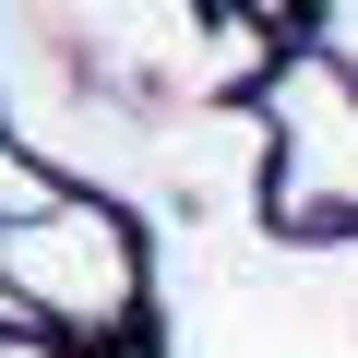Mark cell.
Returning a JSON list of instances; mask_svg holds the SVG:
<instances>
[{
  "mask_svg": "<svg viewBox=\"0 0 358 358\" xmlns=\"http://www.w3.org/2000/svg\"><path fill=\"white\" fill-rule=\"evenodd\" d=\"M0 358H60V346L48 334H0Z\"/></svg>",
  "mask_w": 358,
  "mask_h": 358,
  "instance_id": "277c9868",
  "label": "cell"
},
{
  "mask_svg": "<svg viewBox=\"0 0 358 358\" xmlns=\"http://www.w3.org/2000/svg\"><path fill=\"white\" fill-rule=\"evenodd\" d=\"M275 227H358V84L322 48L275 60Z\"/></svg>",
  "mask_w": 358,
  "mask_h": 358,
  "instance_id": "7a4b0ae2",
  "label": "cell"
},
{
  "mask_svg": "<svg viewBox=\"0 0 358 358\" xmlns=\"http://www.w3.org/2000/svg\"><path fill=\"white\" fill-rule=\"evenodd\" d=\"M0 287H13L48 334L108 346V334L131 322V299H143V251H131V227H120L96 192H72V203H48L36 227H0Z\"/></svg>",
  "mask_w": 358,
  "mask_h": 358,
  "instance_id": "6da1fadb",
  "label": "cell"
},
{
  "mask_svg": "<svg viewBox=\"0 0 358 358\" xmlns=\"http://www.w3.org/2000/svg\"><path fill=\"white\" fill-rule=\"evenodd\" d=\"M310 48H322V60L358 84V13H322V24H310Z\"/></svg>",
  "mask_w": 358,
  "mask_h": 358,
  "instance_id": "3957f363",
  "label": "cell"
}]
</instances>
